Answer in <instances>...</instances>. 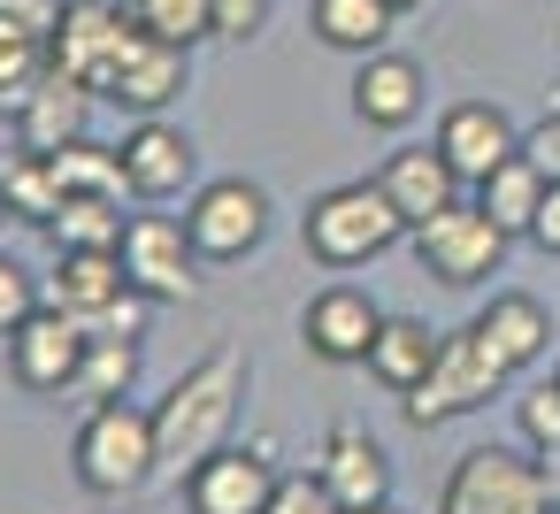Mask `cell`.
<instances>
[{
    "instance_id": "6",
    "label": "cell",
    "mask_w": 560,
    "mask_h": 514,
    "mask_svg": "<svg viewBox=\"0 0 560 514\" xmlns=\"http://www.w3.org/2000/svg\"><path fill=\"white\" fill-rule=\"evenodd\" d=\"M415 261H422L438 284H483V277H499V261H506V231H499L476 200H453L445 215H430V223L415 231Z\"/></svg>"
},
{
    "instance_id": "34",
    "label": "cell",
    "mask_w": 560,
    "mask_h": 514,
    "mask_svg": "<svg viewBox=\"0 0 560 514\" xmlns=\"http://www.w3.org/2000/svg\"><path fill=\"white\" fill-rule=\"evenodd\" d=\"M55 24H62V0H0V32H16V39L55 47Z\"/></svg>"
},
{
    "instance_id": "20",
    "label": "cell",
    "mask_w": 560,
    "mask_h": 514,
    "mask_svg": "<svg viewBox=\"0 0 560 514\" xmlns=\"http://www.w3.org/2000/svg\"><path fill=\"white\" fill-rule=\"evenodd\" d=\"M438 330L430 323H415V315H384V330H376V346H369V376L384 384V392H415L422 376H430V361H438Z\"/></svg>"
},
{
    "instance_id": "41",
    "label": "cell",
    "mask_w": 560,
    "mask_h": 514,
    "mask_svg": "<svg viewBox=\"0 0 560 514\" xmlns=\"http://www.w3.org/2000/svg\"><path fill=\"white\" fill-rule=\"evenodd\" d=\"M545 460H552V453H545Z\"/></svg>"
},
{
    "instance_id": "19",
    "label": "cell",
    "mask_w": 560,
    "mask_h": 514,
    "mask_svg": "<svg viewBox=\"0 0 560 514\" xmlns=\"http://www.w3.org/2000/svg\"><path fill=\"white\" fill-rule=\"evenodd\" d=\"M353 116L369 131H407L422 116V70L407 55H384V47L361 55V70H353Z\"/></svg>"
},
{
    "instance_id": "26",
    "label": "cell",
    "mask_w": 560,
    "mask_h": 514,
    "mask_svg": "<svg viewBox=\"0 0 560 514\" xmlns=\"http://www.w3.org/2000/svg\"><path fill=\"white\" fill-rule=\"evenodd\" d=\"M55 162V177H62V192L70 200H124L131 192V177H124V147H93V139H70L62 154H47Z\"/></svg>"
},
{
    "instance_id": "4",
    "label": "cell",
    "mask_w": 560,
    "mask_h": 514,
    "mask_svg": "<svg viewBox=\"0 0 560 514\" xmlns=\"http://www.w3.org/2000/svg\"><path fill=\"white\" fill-rule=\"evenodd\" d=\"M438 514H560L552 506V476H545V453H514V445H476L453 460L445 491H438Z\"/></svg>"
},
{
    "instance_id": "40",
    "label": "cell",
    "mask_w": 560,
    "mask_h": 514,
    "mask_svg": "<svg viewBox=\"0 0 560 514\" xmlns=\"http://www.w3.org/2000/svg\"><path fill=\"white\" fill-rule=\"evenodd\" d=\"M552 384H560V369H552Z\"/></svg>"
},
{
    "instance_id": "18",
    "label": "cell",
    "mask_w": 560,
    "mask_h": 514,
    "mask_svg": "<svg viewBox=\"0 0 560 514\" xmlns=\"http://www.w3.org/2000/svg\"><path fill=\"white\" fill-rule=\"evenodd\" d=\"M376 185L392 192V208L407 215V231H422L430 215H445V208L460 200V170H453L438 147H399V154L376 170Z\"/></svg>"
},
{
    "instance_id": "8",
    "label": "cell",
    "mask_w": 560,
    "mask_h": 514,
    "mask_svg": "<svg viewBox=\"0 0 560 514\" xmlns=\"http://www.w3.org/2000/svg\"><path fill=\"white\" fill-rule=\"evenodd\" d=\"M185 231H192L200 261H238V254H254L261 231H269V192L246 185V177H215V185L192 192Z\"/></svg>"
},
{
    "instance_id": "13",
    "label": "cell",
    "mask_w": 560,
    "mask_h": 514,
    "mask_svg": "<svg viewBox=\"0 0 560 514\" xmlns=\"http://www.w3.org/2000/svg\"><path fill=\"white\" fill-rule=\"evenodd\" d=\"M438 154L460 170V185H483L499 162L522 154V131L506 124L499 101H460V108H445V124H438Z\"/></svg>"
},
{
    "instance_id": "9",
    "label": "cell",
    "mask_w": 560,
    "mask_h": 514,
    "mask_svg": "<svg viewBox=\"0 0 560 514\" xmlns=\"http://www.w3.org/2000/svg\"><path fill=\"white\" fill-rule=\"evenodd\" d=\"M185 78H192V55L131 24L124 55L108 62V85H101V101H116V108H131V116H162V108L185 93Z\"/></svg>"
},
{
    "instance_id": "33",
    "label": "cell",
    "mask_w": 560,
    "mask_h": 514,
    "mask_svg": "<svg viewBox=\"0 0 560 514\" xmlns=\"http://www.w3.org/2000/svg\"><path fill=\"white\" fill-rule=\"evenodd\" d=\"M261 514H346V506L323 491V476H277V491H269Z\"/></svg>"
},
{
    "instance_id": "12",
    "label": "cell",
    "mask_w": 560,
    "mask_h": 514,
    "mask_svg": "<svg viewBox=\"0 0 560 514\" xmlns=\"http://www.w3.org/2000/svg\"><path fill=\"white\" fill-rule=\"evenodd\" d=\"M277 491V468L261 445H223L185 476V506L192 514H261Z\"/></svg>"
},
{
    "instance_id": "36",
    "label": "cell",
    "mask_w": 560,
    "mask_h": 514,
    "mask_svg": "<svg viewBox=\"0 0 560 514\" xmlns=\"http://www.w3.org/2000/svg\"><path fill=\"white\" fill-rule=\"evenodd\" d=\"M208 9H215V39H254V32H269L277 0H208Z\"/></svg>"
},
{
    "instance_id": "27",
    "label": "cell",
    "mask_w": 560,
    "mask_h": 514,
    "mask_svg": "<svg viewBox=\"0 0 560 514\" xmlns=\"http://www.w3.org/2000/svg\"><path fill=\"white\" fill-rule=\"evenodd\" d=\"M124 200H62V215L47 223L55 254H116L124 246Z\"/></svg>"
},
{
    "instance_id": "24",
    "label": "cell",
    "mask_w": 560,
    "mask_h": 514,
    "mask_svg": "<svg viewBox=\"0 0 560 514\" xmlns=\"http://www.w3.org/2000/svg\"><path fill=\"white\" fill-rule=\"evenodd\" d=\"M392 0H315V39L338 55H376L392 39Z\"/></svg>"
},
{
    "instance_id": "2",
    "label": "cell",
    "mask_w": 560,
    "mask_h": 514,
    "mask_svg": "<svg viewBox=\"0 0 560 514\" xmlns=\"http://www.w3.org/2000/svg\"><path fill=\"white\" fill-rule=\"evenodd\" d=\"M70 460H78V483L93 499H131L154 483V407H131V399H93L78 437H70Z\"/></svg>"
},
{
    "instance_id": "17",
    "label": "cell",
    "mask_w": 560,
    "mask_h": 514,
    "mask_svg": "<svg viewBox=\"0 0 560 514\" xmlns=\"http://www.w3.org/2000/svg\"><path fill=\"white\" fill-rule=\"evenodd\" d=\"M93 101H101L93 85H78V78L47 70V78H39V93L16 108V147H32V154H62L70 139H85Z\"/></svg>"
},
{
    "instance_id": "15",
    "label": "cell",
    "mask_w": 560,
    "mask_h": 514,
    "mask_svg": "<svg viewBox=\"0 0 560 514\" xmlns=\"http://www.w3.org/2000/svg\"><path fill=\"white\" fill-rule=\"evenodd\" d=\"M376 330H384V307H376L369 292H353V284L315 292L307 315H300V338H307V353H323V361H369Z\"/></svg>"
},
{
    "instance_id": "25",
    "label": "cell",
    "mask_w": 560,
    "mask_h": 514,
    "mask_svg": "<svg viewBox=\"0 0 560 514\" xmlns=\"http://www.w3.org/2000/svg\"><path fill=\"white\" fill-rule=\"evenodd\" d=\"M537 200H545V177L514 154V162H499L483 185H476V208L506 231V238H529V223H537Z\"/></svg>"
},
{
    "instance_id": "39",
    "label": "cell",
    "mask_w": 560,
    "mask_h": 514,
    "mask_svg": "<svg viewBox=\"0 0 560 514\" xmlns=\"http://www.w3.org/2000/svg\"><path fill=\"white\" fill-rule=\"evenodd\" d=\"M361 514H399V506H392V499H384V506H361Z\"/></svg>"
},
{
    "instance_id": "11",
    "label": "cell",
    "mask_w": 560,
    "mask_h": 514,
    "mask_svg": "<svg viewBox=\"0 0 560 514\" xmlns=\"http://www.w3.org/2000/svg\"><path fill=\"white\" fill-rule=\"evenodd\" d=\"M85 323L70 315V307H39L16 338H9V369H16V384L24 392H70L78 384V369H85Z\"/></svg>"
},
{
    "instance_id": "5",
    "label": "cell",
    "mask_w": 560,
    "mask_h": 514,
    "mask_svg": "<svg viewBox=\"0 0 560 514\" xmlns=\"http://www.w3.org/2000/svg\"><path fill=\"white\" fill-rule=\"evenodd\" d=\"M514 384V369L491 353V338L468 323V330H453L445 346H438V361H430V376L399 399L407 407V422L415 430H438V422H453V414H476L483 399H499Z\"/></svg>"
},
{
    "instance_id": "38",
    "label": "cell",
    "mask_w": 560,
    "mask_h": 514,
    "mask_svg": "<svg viewBox=\"0 0 560 514\" xmlns=\"http://www.w3.org/2000/svg\"><path fill=\"white\" fill-rule=\"evenodd\" d=\"M392 9H399V16H407V9H430V0H392Z\"/></svg>"
},
{
    "instance_id": "31",
    "label": "cell",
    "mask_w": 560,
    "mask_h": 514,
    "mask_svg": "<svg viewBox=\"0 0 560 514\" xmlns=\"http://www.w3.org/2000/svg\"><path fill=\"white\" fill-rule=\"evenodd\" d=\"M32 315H39V277H32L24 261L0 254V338H16Z\"/></svg>"
},
{
    "instance_id": "29",
    "label": "cell",
    "mask_w": 560,
    "mask_h": 514,
    "mask_svg": "<svg viewBox=\"0 0 560 514\" xmlns=\"http://www.w3.org/2000/svg\"><path fill=\"white\" fill-rule=\"evenodd\" d=\"M131 376H139V338H93L70 392H78V399H124Z\"/></svg>"
},
{
    "instance_id": "22",
    "label": "cell",
    "mask_w": 560,
    "mask_h": 514,
    "mask_svg": "<svg viewBox=\"0 0 560 514\" xmlns=\"http://www.w3.org/2000/svg\"><path fill=\"white\" fill-rule=\"evenodd\" d=\"M476 330L491 338V353H499L506 369H529V361L552 346V315H545L529 292H499V300L476 315Z\"/></svg>"
},
{
    "instance_id": "30",
    "label": "cell",
    "mask_w": 560,
    "mask_h": 514,
    "mask_svg": "<svg viewBox=\"0 0 560 514\" xmlns=\"http://www.w3.org/2000/svg\"><path fill=\"white\" fill-rule=\"evenodd\" d=\"M55 70V55H47V39H16V32H0V108H24L32 93H39V78Z\"/></svg>"
},
{
    "instance_id": "3",
    "label": "cell",
    "mask_w": 560,
    "mask_h": 514,
    "mask_svg": "<svg viewBox=\"0 0 560 514\" xmlns=\"http://www.w3.org/2000/svg\"><path fill=\"white\" fill-rule=\"evenodd\" d=\"M300 238H307V254L323 261V269H361V261H376L384 246H399L407 238V215L392 208V192L369 177V185H330L307 215H300Z\"/></svg>"
},
{
    "instance_id": "21",
    "label": "cell",
    "mask_w": 560,
    "mask_h": 514,
    "mask_svg": "<svg viewBox=\"0 0 560 514\" xmlns=\"http://www.w3.org/2000/svg\"><path fill=\"white\" fill-rule=\"evenodd\" d=\"M131 277H124V254H55V284H47V307H70V315H101L108 300H124Z\"/></svg>"
},
{
    "instance_id": "16",
    "label": "cell",
    "mask_w": 560,
    "mask_h": 514,
    "mask_svg": "<svg viewBox=\"0 0 560 514\" xmlns=\"http://www.w3.org/2000/svg\"><path fill=\"white\" fill-rule=\"evenodd\" d=\"M192 170H200L192 139H185L177 124H162V116H139V131L124 139V177H131V192H139V200H177V192L192 185Z\"/></svg>"
},
{
    "instance_id": "14",
    "label": "cell",
    "mask_w": 560,
    "mask_h": 514,
    "mask_svg": "<svg viewBox=\"0 0 560 514\" xmlns=\"http://www.w3.org/2000/svg\"><path fill=\"white\" fill-rule=\"evenodd\" d=\"M315 476H323V491H330L346 514H361V506H384V499H392V460H384V445H376L369 430H353V422H338V430L323 437Z\"/></svg>"
},
{
    "instance_id": "28",
    "label": "cell",
    "mask_w": 560,
    "mask_h": 514,
    "mask_svg": "<svg viewBox=\"0 0 560 514\" xmlns=\"http://www.w3.org/2000/svg\"><path fill=\"white\" fill-rule=\"evenodd\" d=\"M131 24L170 39V47H185V55L200 39H215V9H208V0H131Z\"/></svg>"
},
{
    "instance_id": "32",
    "label": "cell",
    "mask_w": 560,
    "mask_h": 514,
    "mask_svg": "<svg viewBox=\"0 0 560 514\" xmlns=\"http://www.w3.org/2000/svg\"><path fill=\"white\" fill-rule=\"evenodd\" d=\"M514 414H522V437H529L537 453H560V384L522 392V399H514Z\"/></svg>"
},
{
    "instance_id": "37",
    "label": "cell",
    "mask_w": 560,
    "mask_h": 514,
    "mask_svg": "<svg viewBox=\"0 0 560 514\" xmlns=\"http://www.w3.org/2000/svg\"><path fill=\"white\" fill-rule=\"evenodd\" d=\"M529 246H537V254H560V185H545L537 223H529Z\"/></svg>"
},
{
    "instance_id": "10",
    "label": "cell",
    "mask_w": 560,
    "mask_h": 514,
    "mask_svg": "<svg viewBox=\"0 0 560 514\" xmlns=\"http://www.w3.org/2000/svg\"><path fill=\"white\" fill-rule=\"evenodd\" d=\"M131 39V9H116V0H62V24H55V70L78 78V85H108V62L124 55Z\"/></svg>"
},
{
    "instance_id": "35",
    "label": "cell",
    "mask_w": 560,
    "mask_h": 514,
    "mask_svg": "<svg viewBox=\"0 0 560 514\" xmlns=\"http://www.w3.org/2000/svg\"><path fill=\"white\" fill-rule=\"evenodd\" d=\"M522 162H529L545 185H560V108H552V116H537V124L522 131Z\"/></svg>"
},
{
    "instance_id": "23",
    "label": "cell",
    "mask_w": 560,
    "mask_h": 514,
    "mask_svg": "<svg viewBox=\"0 0 560 514\" xmlns=\"http://www.w3.org/2000/svg\"><path fill=\"white\" fill-rule=\"evenodd\" d=\"M62 177H55V162L47 154H32V147H16L9 162H0V215H16V223H32V231H47L55 215H62Z\"/></svg>"
},
{
    "instance_id": "1",
    "label": "cell",
    "mask_w": 560,
    "mask_h": 514,
    "mask_svg": "<svg viewBox=\"0 0 560 514\" xmlns=\"http://www.w3.org/2000/svg\"><path fill=\"white\" fill-rule=\"evenodd\" d=\"M238 399H246V353L238 346H215L208 361H192L154 407V483H185L208 453H223Z\"/></svg>"
},
{
    "instance_id": "7",
    "label": "cell",
    "mask_w": 560,
    "mask_h": 514,
    "mask_svg": "<svg viewBox=\"0 0 560 514\" xmlns=\"http://www.w3.org/2000/svg\"><path fill=\"white\" fill-rule=\"evenodd\" d=\"M124 277H131V292H147L154 307L162 300H192L200 292V246H192V231L185 223H170V215H131V231H124Z\"/></svg>"
}]
</instances>
